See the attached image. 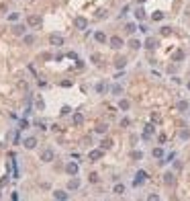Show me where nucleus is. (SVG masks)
Instances as JSON below:
<instances>
[{"label": "nucleus", "instance_id": "2eb2a0df", "mask_svg": "<svg viewBox=\"0 0 190 201\" xmlns=\"http://www.w3.org/2000/svg\"><path fill=\"white\" fill-rule=\"evenodd\" d=\"M78 187H80V181H78V178H72V181L67 183V189H72V191L78 189Z\"/></svg>", "mask_w": 190, "mask_h": 201}, {"label": "nucleus", "instance_id": "a878e982", "mask_svg": "<svg viewBox=\"0 0 190 201\" xmlns=\"http://www.w3.org/2000/svg\"><path fill=\"white\" fill-rule=\"evenodd\" d=\"M176 109H178V111H186V109H188V103H186V101H180V103L176 105Z\"/></svg>", "mask_w": 190, "mask_h": 201}, {"label": "nucleus", "instance_id": "1a4fd4ad", "mask_svg": "<svg viewBox=\"0 0 190 201\" xmlns=\"http://www.w3.org/2000/svg\"><path fill=\"white\" fill-rule=\"evenodd\" d=\"M49 41H51V45H61V43H63V37H61V35H55V33H53V35L49 37Z\"/></svg>", "mask_w": 190, "mask_h": 201}, {"label": "nucleus", "instance_id": "ddd939ff", "mask_svg": "<svg viewBox=\"0 0 190 201\" xmlns=\"http://www.w3.org/2000/svg\"><path fill=\"white\" fill-rule=\"evenodd\" d=\"M112 193H114V195H123V193H125V185H121V183H118V185H114Z\"/></svg>", "mask_w": 190, "mask_h": 201}, {"label": "nucleus", "instance_id": "dca6fc26", "mask_svg": "<svg viewBox=\"0 0 190 201\" xmlns=\"http://www.w3.org/2000/svg\"><path fill=\"white\" fill-rule=\"evenodd\" d=\"M125 31H127L129 35H133V33L137 31V27H135V23H127V25H125Z\"/></svg>", "mask_w": 190, "mask_h": 201}, {"label": "nucleus", "instance_id": "bb28decb", "mask_svg": "<svg viewBox=\"0 0 190 201\" xmlns=\"http://www.w3.org/2000/svg\"><path fill=\"white\" fill-rule=\"evenodd\" d=\"M12 31H14V35H22V33H25V27H22V25H16Z\"/></svg>", "mask_w": 190, "mask_h": 201}, {"label": "nucleus", "instance_id": "ea45409f", "mask_svg": "<svg viewBox=\"0 0 190 201\" xmlns=\"http://www.w3.org/2000/svg\"><path fill=\"white\" fill-rule=\"evenodd\" d=\"M137 2H139V4H143V2H145V0H137Z\"/></svg>", "mask_w": 190, "mask_h": 201}, {"label": "nucleus", "instance_id": "e433bc0d", "mask_svg": "<svg viewBox=\"0 0 190 201\" xmlns=\"http://www.w3.org/2000/svg\"><path fill=\"white\" fill-rule=\"evenodd\" d=\"M161 33H163V35H170V33H172V29H170V27H163V29H161Z\"/></svg>", "mask_w": 190, "mask_h": 201}, {"label": "nucleus", "instance_id": "f257e3e1", "mask_svg": "<svg viewBox=\"0 0 190 201\" xmlns=\"http://www.w3.org/2000/svg\"><path fill=\"white\" fill-rule=\"evenodd\" d=\"M74 25H76V29H80V31H84V29L88 27V21H86L84 16H76V21H74Z\"/></svg>", "mask_w": 190, "mask_h": 201}, {"label": "nucleus", "instance_id": "aec40b11", "mask_svg": "<svg viewBox=\"0 0 190 201\" xmlns=\"http://www.w3.org/2000/svg\"><path fill=\"white\" fill-rule=\"evenodd\" d=\"M131 158H133V160H141V158H143V152H139V150L131 152Z\"/></svg>", "mask_w": 190, "mask_h": 201}, {"label": "nucleus", "instance_id": "423d86ee", "mask_svg": "<svg viewBox=\"0 0 190 201\" xmlns=\"http://www.w3.org/2000/svg\"><path fill=\"white\" fill-rule=\"evenodd\" d=\"M163 183L168 185V187H172V185L176 183V176H174V172H165V174H163Z\"/></svg>", "mask_w": 190, "mask_h": 201}, {"label": "nucleus", "instance_id": "9b49d317", "mask_svg": "<svg viewBox=\"0 0 190 201\" xmlns=\"http://www.w3.org/2000/svg\"><path fill=\"white\" fill-rule=\"evenodd\" d=\"M94 39H96L98 43H106V35H104L102 31H96V33H94Z\"/></svg>", "mask_w": 190, "mask_h": 201}, {"label": "nucleus", "instance_id": "f704fd0d", "mask_svg": "<svg viewBox=\"0 0 190 201\" xmlns=\"http://www.w3.org/2000/svg\"><path fill=\"white\" fill-rule=\"evenodd\" d=\"M27 127H29V121L22 119V121H20V129H27Z\"/></svg>", "mask_w": 190, "mask_h": 201}, {"label": "nucleus", "instance_id": "4be33fe9", "mask_svg": "<svg viewBox=\"0 0 190 201\" xmlns=\"http://www.w3.org/2000/svg\"><path fill=\"white\" fill-rule=\"evenodd\" d=\"M145 47H147V49H153V47H155V39H153V37H149V39L145 41Z\"/></svg>", "mask_w": 190, "mask_h": 201}, {"label": "nucleus", "instance_id": "5701e85b", "mask_svg": "<svg viewBox=\"0 0 190 201\" xmlns=\"http://www.w3.org/2000/svg\"><path fill=\"white\" fill-rule=\"evenodd\" d=\"M151 154H153V158H161V156H163V150H161V148H153Z\"/></svg>", "mask_w": 190, "mask_h": 201}, {"label": "nucleus", "instance_id": "6e6552de", "mask_svg": "<svg viewBox=\"0 0 190 201\" xmlns=\"http://www.w3.org/2000/svg\"><path fill=\"white\" fill-rule=\"evenodd\" d=\"M39 23H41V19H39L37 14H31V16L27 19V25H31V27H37Z\"/></svg>", "mask_w": 190, "mask_h": 201}, {"label": "nucleus", "instance_id": "6ab92c4d", "mask_svg": "<svg viewBox=\"0 0 190 201\" xmlns=\"http://www.w3.org/2000/svg\"><path fill=\"white\" fill-rule=\"evenodd\" d=\"M129 47H131V49H139V47H141V41L131 39V41H129Z\"/></svg>", "mask_w": 190, "mask_h": 201}, {"label": "nucleus", "instance_id": "f8f14e48", "mask_svg": "<svg viewBox=\"0 0 190 201\" xmlns=\"http://www.w3.org/2000/svg\"><path fill=\"white\" fill-rule=\"evenodd\" d=\"M53 197H55V199H59V201H65V199H67V193H65V191H55V193H53Z\"/></svg>", "mask_w": 190, "mask_h": 201}, {"label": "nucleus", "instance_id": "4c0bfd02", "mask_svg": "<svg viewBox=\"0 0 190 201\" xmlns=\"http://www.w3.org/2000/svg\"><path fill=\"white\" fill-rule=\"evenodd\" d=\"M102 91H104V84H102V82L96 84V93H102Z\"/></svg>", "mask_w": 190, "mask_h": 201}, {"label": "nucleus", "instance_id": "a19ab883", "mask_svg": "<svg viewBox=\"0 0 190 201\" xmlns=\"http://www.w3.org/2000/svg\"><path fill=\"white\" fill-rule=\"evenodd\" d=\"M186 86H188V91H190V80H188V84H186Z\"/></svg>", "mask_w": 190, "mask_h": 201}, {"label": "nucleus", "instance_id": "72a5a7b5", "mask_svg": "<svg viewBox=\"0 0 190 201\" xmlns=\"http://www.w3.org/2000/svg\"><path fill=\"white\" fill-rule=\"evenodd\" d=\"M104 131H106V125H98L96 127V133H104Z\"/></svg>", "mask_w": 190, "mask_h": 201}, {"label": "nucleus", "instance_id": "473e14b6", "mask_svg": "<svg viewBox=\"0 0 190 201\" xmlns=\"http://www.w3.org/2000/svg\"><path fill=\"white\" fill-rule=\"evenodd\" d=\"M129 123H131V121H129L127 117H125V119H121V127H129Z\"/></svg>", "mask_w": 190, "mask_h": 201}, {"label": "nucleus", "instance_id": "f3484780", "mask_svg": "<svg viewBox=\"0 0 190 201\" xmlns=\"http://www.w3.org/2000/svg\"><path fill=\"white\" fill-rule=\"evenodd\" d=\"M74 123H76V125H82V123H84V115H82V113H74Z\"/></svg>", "mask_w": 190, "mask_h": 201}, {"label": "nucleus", "instance_id": "0eeeda50", "mask_svg": "<svg viewBox=\"0 0 190 201\" xmlns=\"http://www.w3.org/2000/svg\"><path fill=\"white\" fill-rule=\"evenodd\" d=\"M65 170H67V174L76 176V174H78V164H76V162H69V164L65 166Z\"/></svg>", "mask_w": 190, "mask_h": 201}, {"label": "nucleus", "instance_id": "7ed1b4c3", "mask_svg": "<svg viewBox=\"0 0 190 201\" xmlns=\"http://www.w3.org/2000/svg\"><path fill=\"white\" fill-rule=\"evenodd\" d=\"M123 45H125V43H123L121 37H110V47H112V49H121Z\"/></svg>", "mask_w": 190, "mask_h": 201}, {"label": "nucleus", "instance_id": "58836bf2", "mask_svg": "<svg viewBox=\"0 0 190 201\" xmlns=\"http://www.w3.org/2000/svg\"><path fill=\"white\" fill-rule=\"evenodd\" d=\"M37 109H45V103L43 101H37Z\"/></svg>", "mask_w": 190, "mask_h": 201}, {"label": "nucleus", "instance_id": "c9c22d12", "mask_svg": "<svg viewBox=\"0 0 190 201\" xmlns=\"http://www.w3.org/2000/svg\"><path fill=\"white\" fill-rule=\"evenodd\" d=\"M90 183H98V174H90Z\"/></svg>", "mask_w": 190, "mask_h": 201}, {"label": "nucleus", "instance_id": "7c9ffc66", "mask_svg": "<svg viewBox=\"0 0 190 201\" xmlns=\"http://www.w3.org/2000/svg\"><path fill=\"white\" fill-rule=\"evenodd\" d=\"M33 41H35V37H33V35H25V43H27V45H31Z\"/></svg>", "mask_w": 190, "mask_h": 201}, {"label": "nucleus", "instance_id": "c85d7f7f", "mask_svg": "<svg viewBox=\"0 0 190 201\" xmlns=\"http://www.w3.org/2000/svg\"><path fill=\"white\" fill-rule=\"evenodd\" d=\"M151 19H153V21H161V19H163V12H159V10H157V12H153V16H151Z\"/></svg>", "mask_w": 190, "mask_h": 201}, {"label": "nucleus", "instance_id": "9d476101", "mask_svg": "<svg viewBox=\"0 0 190 201\" xmlns=\"http://www.w3.org/2000/svg\"><path fill=\"white\" fill-rule=\"evenodd\" d=\"M22 144H25V148H29V150H33V148L37 146V140H35V138H27V140L22 142Z\"/></svg>", "mask_w": 190, "mask_h": 201}, {"label": "nucleus", "instance_id": "c756f323", "mask_svg": "<svg viewBox=\"0 0 190 201\" xmlns=\"http://www.w3.org/2000/svg\"><path fill=\"white\" fill-rule=\"evenodd\" d=\"M180 138H182V140H188V138H190V131H188V129H182Z\"/></svg>", "mask_w": 190, "mask_h": 201}, {"label": "nucleus", "instance_id": "4468645a", "mask_svg": "<svg viewBox=\"0 0 190 201\" xmlns=\"http://www.w3.org/2000/svg\"><path fill=\"white\" fill-rule=\"evenodd\" d=\"M114 66H116V68H118V70H123V68H125V66H127V60H125V58H118V60L114 62Z\"/></svg>", "mask_w": 190, "mask_h": 201}, {"label": "nucleus", "instance_id": "b1692460", "mask_svg": "<svg viewBox=\"0 0 190 201\" xmlns=\"http://www.w3.org/2000/svg\"><path fill=\"white\" fill-rule=\"evenodd\" d=\"M110 93H112V95H121V93H123V88L118 86V84H114V86H110Z\"/></svg>", "mask_w": 190, "mask_h": 201}, {"label": "nucleus", "instance_id": "20e7f679", "mask_svg": "<svg viewBox=\"0 0 190 201\" xmlns=\"http://www.w3.org/2000/svg\"><path fill=\"white\" fill-rule=\"evenodd\" d=\"M102 154H104V150H102V148H100V150H90L88 158H90V160H100V158H102Z\"/></svg>", "mask_w": 190, "mask_h": 201}, {"label": "nucleus", "instance_id": "412c9836", "mask_svg": "<svg viewBox=\"0 0 190 201\" xmlns=\"http://www.w3.org/2000/svg\"><path fill=\"white\" fill-rule=\"evenodd\" d=\"M135 16H137L139 21H143V19H145V10H143V8H137V10H135Z\"/></svg>", "mask_w": 190, "mask_h": 201}, {"label": "nucleus", "instance_id": "f03ea898", "mask_svg": "<svg viewBox=\"0 0 190 201\" xmlns=\"http://www.w3.org/2000/svg\"><path fill=\"white\" fill-rule=\"evenodd\" d=\"M41 160H43V162H51V160H53V150H51V148L43 150V152H41Z\"/></svg>", "mask_w": 190, "mask_h": 201}, {"label": "nucleus", "instance_id": "39448f33", "mask_svg": "<svg viewBox=\"0 0 190 201\" xmlns=\"http://www.w3.org/2000/svg\"><path fill=\"white\" fill-rule=\"evenodd\" d=\"M145 181H147V172L145 170H139L137 172V178H135V185H143Z\"/></svg>", "mask_w": 190, "mask_h": 201}, {"label": "nucleus", "instance_id": "393cba45", "mask_svg": "<svg viewBox=\"0 0 190 201\" xmlns=\"http://www.w3.org/2000/svg\"><path fill=\"white\" fill-rule=\"evenodd\" d=\"M118 107H121V109H123V111H127V109H129V107H131V103H129V101H127V99H123V101H121V103H118Z\"/></svg>", "mask_w": 190, "mask_h": 201}, {"label": "nucleus", "instance_id": "a211bd4d", "mask_svg": "<svg viewBox=\"0 0 190 201\" xmlns=\"http://www.w3.org/2000/svg\"><path fill=\"white\" fill-rule=\"evenodd\" d=\"M100 148H102V150L112 148V140H102V142H100Z\"/></svg>", "mask_w": 190, "mask_h": 201}, {"label": "nucleus", "instance_id": "cd10ccee", "mask_svg": "<svg viewBox=\"0 0 190 201\" xmlns=\"http://www.w3.org/2000/svg\"><path fill=\"white\" fill-rule=\"evenodd\" d=\"M182 58H184V51H180V49H178V51L174 54V62H180Z\"/></svg>", "mask_w": 190, "mask_h": 201}, {"label": "nucleus", "instance_id": "2f4dec72", "mask_svg": "<svg viewBox=\"0 0 190 201\" xmlns=\"http://www.w3.org/2000/svg\"><path fill=\"white\" fill-rule=\"evenodd\" d=\"M149 133H153V125H151V123L145 125V136H149Z\"/></svg>", "mask_w": 190, "mask_h": 201}]
</instances>
